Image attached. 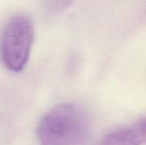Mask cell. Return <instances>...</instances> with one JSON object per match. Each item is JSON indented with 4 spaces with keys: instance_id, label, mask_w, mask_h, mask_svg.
<instances>
[{
    "instance_id": "1",
    "label": "cell",
    "mask_w": 146,
    "mask_h": 145,
    "mask_svg": "<svg viewBox=\"0 0 146 145\" xmlns=\"http://www.w3.org/2000/svg\"><path fill=\"white\" fill-rule=\"evenodd\" d=\"M90 126L83 110L73 103L50 109L37 127L40 145H86Z\"/></svg>"
},
{
    "instance_id": "2",
    "label": "cell",
    "mask_w": 146,
    "mask_h": 145,
    "mask_svg": "<svg viewBox=\"0 0 146 145\" xmlns=\"http://www.w3.org/2000/svg\"><path fill=\"white\" fill-rule=\"evenodd\" d=\"M34 40V27L27 16L16 15L8 21L0 40V57L9 71L19 73L27 64Z\"/></svg>"
},
{
    "instance_id": "3",
    "label": "cell",
    "mask_w": 146,
    "mask_h": 145,
    "mask_svg": "<svg viewBox=\"0 0 146 145\" xmlns=\"http://www.w3.org/2000/svg\"><path fill=\"white\" fill-rule=\"evenodd\" d=\"M100 145H136L129 127H124L111 132L102 139Z\"/></svg>"
},
{
    "instance_id": "4",
    "label": "cell",
    "mask_w": 146,
    "mask_h": 145,
    "mask_svg": "<svg viewBox=\"0 0 146 145\" xmlns=\"http://www.w3.org/2000/svg\"><path fill=\"white\" fill-rule=\"evenodd\" d=\"M41 7L49 15H55L67 9L73 0H40Z\"/></svg>"
},
{
    "instance_id": "5",
    "label": "cell",
    "mask_w": 146,
    "mask_h": 145,
    "mask_svg": "<svg viewBox=\"0 0 146 145\" xmlns=\"http://www.w3.org/2000/svg\"><path fill=\"white\" fill-rule=\"evenodd\" d=\"M129 128L136 145L146 144V117L129 126Z\"/></svg>"
}]
</instances>
